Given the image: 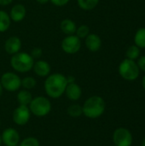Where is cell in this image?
Returning a JSON list of instances; mask_svg holds the SVG:
<instances>
[{"label": "cell", "mask_w": 145, "mask_h": 146, "mask_svg": "<svg viewBox=\"0 0 145 146\" xmlns=\"http://www.w3.org/2000/svg\"><path fill=\"white\" fill-rule=\"evenodd\" d=\"M67 86V77L60 73L49 74L46 77L44 84L46 95L53 99L61 98L64 94Z\"/></svg>", "instance_id": "1"}, {"label": "cell", "mask_w": 145, "mask_h": 146, "mask_svg": "<svg viewBox=\"0 0 145 146\" xmlns=\"http://www.w3.org/2000/svg\"><path fill=\"white\" fill-rule=\"evenodd\" d=\"M106 104L104 99L100 96H91L88 98L83 106V115L89 119H97L103 115L105 111Z\"/></svg>", "instance_id": "2"}, {"label": "cell", "mask_w": 145, "mask_h": 146, "mask_svg": "<svg viewBox=\"0 0 145 146\" xmlns=\"http://www.w3.org/2000/svg\"><path fill=\"white\" fill-rule=\"evenodd\" d=\"M34 64V59L32 56L24 51H19L18 53L12 55L10 58L11 68L18 73L25 74L32 69Z\"/></svg>", "instance_id": "3"}, {"label": "cell", "mask_w": 145, "mask_h": 146, "mask_svg": "<svg viewBox=\"0 0 145 146\" xmlns=\"http://www.w3.org/2000/svg\"><path fill=\"white\" fill-rule=\"evenodd\" d=\"M32 115L37 117H44L51 111V102L50 99L44 96H38L32 99L28 105Z\"/></svg>", "instance_id": "4"}, {"label": "cell", "mask_w": 145, "mask_h": 146, "mask_svg": "<svg viewBox=\"0 0 145 146\" xmlns=\"http://www.w3.org/2000/svg\"><path fill=\"white\" fill-rule=\"evenodd\" d=\"M140 69L134 60L126 58L119 66V74L126 80L132 81L138 79L139 76Z\"/></svg>", "instance_id": "5"}, {"label": "cell", "mask_w": 145, "mask_h": 146, "mask_svg": "<svg viewBox=\"0 0 145 146\" xmlns=\"http://www.w3.org/2000/svg\"><path fill=\"white\" fill-rule=\"evenodd\" d=\"M0 83L3 89L9 92H17L21 87V79L14 72L3 73L1 76Z\"/></svg>", "instance_id": "6"}, {"label": "cell", "mask_w": 145, "mask_h": 146, "mask_svg": "<svg viewBox=\"0 0 145 146\" xmlns=\"http://www.w3.org/2000/svg\"><path fill=\"white\" fill-rule=\"evenodd\" d=\"M81 39L78 38L75 34L67 35L61 43L62 50L68 55H73L79 52L81 48Z\"/></svg>", "instance_id": "7"}, {"label": "cell", "mask_w": 145, "mask_h": 146, "mask_svg": "<svg viewBox=\"0 0 145 146\" xmlns=\"http://www.w3.org/2000/svg\"><path fill=\"white\" fill-rule=\"evenodd\" d=\"M113 142L115 146H131L132 144V134L126 128H117L113 133Z\"/></svg>", "instance_id": "8"}, {"label": "cell", "mask_w": 145, "mask_h": 146, "mask_svg": "<svg viewBox=\"0 0 145 146\" xmlns=\"http://www.w3.org/2000/svg\"><path fill=\"white\" fill-rule=\"evenodd\" d=\"M31 115L32 114L30 112L28 106L19 105L13 111L12 114L13 122L17 126H24L28 123Z\"/></svg>", "instance_id": "9"}, {"label": "cell", "mask_w": 145, "mask_h": 146, "mask_svg": "<svg viewBox=\"0 0 145 146\" xmlns=\"http://www.w3.org/2000/svg\"><path fill=\"white\" fill-rule=\"evenodd\" d=\"M2 143L5 146H16L19 145L21 137L18 131L12 127L4 129L1 134Z\"/></svg>", "instance_id": "10"}, {"label": "cell", "mask_w": 145, "mask_h": 146, "mask_svg": "<svg viewBox=\"0 0 145 146\" xmlns=\"http://www.w3.org/2000/svg\"><path fill=\"white\" fill-rule=\"evenodd\" d=\"M21 40L17 36H11L8 38L4 42V50L9 55H15L21 50Z\"/></svg>", "instance_id": "11"}, {"label": "cell", "mask_w": 145, "mask_h": 146, "mask_svg": "<svg viewBox=\"0 0 145 146\" xmlns=\"http://www.w3.org/2000/svg\"><path fill=\"white\" fill-rule=\"evenodd\" d=\"M9 15L11 21L18 23V22H21V21H23L24 18L26 17V9L23 4L17 3V4H15L11 8Z\"/></svg>", "instance_id": "12"}, {"label": "cell", "mask_w": 145, "mask_h": 146, "mask_svg": "<svg viewBox=\"0 0 145 146\" xmlns=\"http://www.w3.org/2000/svg\"><path fill=\"white\" fill-rule=\"evenodd\" d=\"M32 70L36 75L42 78H46L49 74H50L51 68L49 62L44 60H38L34 62Z\"/></svg>", "instance_id": "13"}, {"label": "cell", "mask_w": 145, "mask_h": 146, "mask_svg": "<svg viewBox=\"0 0 145 146\" xmlns=\"http://www.w3.org/2000/svg\"><path fill=\"white\" fill-rule=\"evenodd\" d=\"M64 94L70 101L76 102L82 96V89L76 82L70 83V84H68L65 89Z\"/></svg>", "instance_id": "14"}, {"label": "cell", "mask_w": 145, "mask_h": 146, "mask_svg": "<svg viewBox=\"0 0 145 146\" xmlns=\"http://www.w3.org/2000/svg\"><path fill=\"white\" fill-rule=\"evenodd\" d=\"M85 44L90 51L96 52L102 47V39L97 34L90 33V34L85 38Z\"/></svg>", "instance_id": "15"}, {"label": "cell", "mask_w": 145, "mask_h": 146, "mask_svg": "<svg viewBox=\"0 0 145 146\" xmlns=\"http://www.w3.org/2000/svg\"><path fill=\"white\" fill-rule=\"evenodd\" d=\"M60 29L66 35H73V34H75L77 26H76V23L73 20L66 18L61 21Z\"/></svg>", "instance_id": "16"}, {"label": "cell", "mask_w": 145, "mask_h": 146, "mask_svg": "<svg viewBox=\"0 0 145 146\" xmlns=\"http://www.w3.org/2000/svg\"><path fill=\"white\" fill-rule=\"evenodd\" d=\"M16 98H17V102H18L19 105L28 106L33 98H32V93L28 90L22 89V90H19Z\"/></svg>", "instance_id": "17"}, {"label": "cell", "mask_w": 145, "mask_h": 146, "mask_svg": "<svg viewBox=\"0 0 145 146\" xmlns=\"http://www.w3.org/2000/svg\"><path fill=\"white\" fill-rule=\"evenodd\" d=\"M11 20L9 15L4 10H0V33L6 32L9 28Z\"/></svg>", "instance_id": "18"}, {"label": "cell", "mask_w": 145, "mask_h": 146, "mask_svg": "<svg viewBox=\"0 0 145 146\" xmlns=\"http://www.w3.org/2000/svg\"><path fill=\"white\" fill-rule=\"evenodd\" d=\"M100 0H77L78 3V6L85 11H89V10H92L94 9Z\"/></svg>", "instance_id": "19"}, {"label": "cell", "mask_w": 145, "mask_h": 146, "mask_svg": "<svg viewBox=\"0 0 145 146\" xmlns=\"http://www.w3.org/2000/svg\"><path fill=\"white\" fill-rule=\"evenodd\" d=\"M134 41L135 45H137L138 48H145V27H142L138 29L134 36Z\"/></svg>", "instance_id": "20"}, {"label": "cell", "mask_w": 145, "mask_h": 146, "mask_svg": "<svg viewBox=\"0 0 145 146\" xmlns=\"http://www.w3.org/2000/svg\"><path fill=\"white\" fill-rule=\"evenodd\" d=\"M67 113L69 116L73 118L79 117L83 115L82 106H80L79 104H73L67 109Z\"/></svg>", "instance_id": "21"}, {"label": "cell", "mask_w": 145, "mask_h": 146, "mask_svg": "<svg viewBox=\"0 0 145 146\" xmlns=\"http://www.w3.org/2000/svg\"><path fill=\"white\" fill-rule=\"evenodd\" d=\"M36 85H37V81L35 78L32 76H26L21 79V86L23 87V89L29 91L31 89H33L36 86Z\"/></svg>", "instance_id": "22"}, {"label": "cell", "mask_w": 145, "mask_h": 146, "mask_svg": "<svg viewBox=\"0 0 145 146\" xmlns=\"http://www.w3.org/2000/svg\"><path fill=\"white\" fill-rule=\"evenodd\" d=\"M139 55L140 48H138L137 45H131L126 52V58L130 60H136L137 58L139 57Z\"/></svg>", "instance_id": "23"}, {"label": "cell", "mask_w": 145, "mask_h": 146, "mask_svg": "<svg viewBox=\"0 0 145 146\" xmlns=\"http://www.w3.org/2000/svg\"><path fill=\"white\" fill-rule=\"evenodd\" d=\"M90 34V27L87 25H80L79 27H77L75 35L79 38L80 39L85 38Z\"/></svg>", "instance_id": "24"}, {"label": "cell", "mask_w": 145, "mask_h": 146, "mask_svg": "<svg viewBox=\"0 0 145 146\" xmlns=\"http://www.w3.org/2000/svg\"><path fill=\"white\" fill-rule=\"evenodd\" d=\"M18 146H40V143L37 138L34 137H27L22 139Z\"/></svg>", "instance_id": "25"}, {"label": "cell", "mask_w": 145, "mask_h": 146, "mask_svg": "<svg viewBox=\"0 0 145 146\" xmlns=\"http://www.w3.org/2000/svg\"><path fill=\"white\" fill-rule=\"evenodd\" d=\"M43 54V50L40 47H35L32 50L30 55L32 56V57L35 60V59H38L42 56Z\"/></svg>", "instance_id": "26"}, {"label": "cell", "mask_w": 145, "mask_h": 146, "mask_svg": "<svg viewBox=\"0 0 145 146\" xmlns=\"http://www.w3.org/2000/svg\"><path fill=\"white\" fill-rule=\"evenodd\" d=\"M70 0H50V2L56 7H63L69 3Z\"/></svg>", "instance_id": "27"}, {"label": "cell", "mask_w": 145, "mask_h": 146, "mask_svg": "<svg viewBox=\"0 0 145 146\" xmlns=\"http://www.w3.org/2000/svg\"><path fill=\"white\" fill-rule=\"evenodd\" d=\"M139 69H141L142 71L145 72V56H141L140 58H138V61L137 62Z\"/></svg>", "instance_id": "28"}, {"label": "cell", "mask_w": 145, "mask_h": 146, "mask_svg": "<svg viewBox=\"0 0 145 146\" xmlns=\"http://www.w3.org/2000/svg\"><path fill=\"white\" fill-rule=\"evenodd\" d=\"M12 2H13V0H0V5L7 6V5H9Z\"/></svg>", "instance_id": "29"}, {"label": "cell", "mask_w": 145, "mask_h": 146, "mask_svg": "<svg viewBox=\"0 0 145 146\" xmlns=\"http://www.w3.org/2000/svg\"><path fill=\"white\" fill-rule=\"evenodd\" d=\"M67 77V81H68V84H70V83H73L75 82V77L73 76V75H69V76H66Z\"/></svg>", "instance_id": "30"}, {"label": "cell", "mask_w": 145, "mask_h": 146, "mask_svg": "<svg viewBox=\"0 0 145 146\" xmlns=\"http://www.w3.org/2000/svg\"><path fill=\"white\" fill-rule=\"evenodd\" d=\"M36 1H37V3H38L40 4H45L50 2V0H36Z\"/></svg>", "instance_id": "31"}, {"label": "cell", "mask_w": 145, "mask_h": 146, "mask_svg": "<svg viewBox=\"0 0 145 146\" xmlns=\"http://www.w3.org/2000/svg\"><path fill=\"white\" fill-rule=\"evenodd\" d=\"M142 84H143V87H144V89L145 90V75H144V77L143 78V81H142Z\"/></svg>", "instance_id": "32"}, {"label": "cell", "mask_w": 145, "mask_h": 146, "mask_svg": "<svg viewBox=\"0 0 145 146\" xmlns=\"http://www.w3.org/2000/svg\"><path fill=\"white\" fill-rule=\"evenodd\" d=\"M3 87H2V86H1V83H0V98H1V96H2V94H3Z\"/></svg>", "instance_id": "33"}, {"label": "cell", "mask_w": 145, "mask_h": 146, "mask_svg": "<svg viewBox=\"0 0 145 146\" xmlns=\"http://www.w3.org/2000/svg\"><path fill=\"white\" fill-rule=\"evenodd\" d=\"M141 145L142 146H145V138L143 139V141H142V144H141Z\"/></svg>", "instance_id": "34"}, {"label": "cell", "mask_w": 145, "mask_h": 146, "mask_svg": "<svg viewBox=\"0 0 145 146\" xmlns=\"http://www.w3.org/2000/svg\"><path fill=\"white\" fill-rule=\"evenodd\" d=\"M2 144L3 143H2V139H1V134H0V146L2 145Z\"/></svg>", "instance_id": "35"}, {"label": "cell", "mask_w": 145, "mask_h": 146, "mask_svg": "<svg viewBox=\"0 0 145 146\" xmlns=\"http://www.w3.org/2000/svg\"><path fill=\"white\" fill-rule=\"evenodd\" d=\"M0 127H1V121H0Z\"/></svg>", "instance_id": "36"}, {"label": "cell", "mask_w": 145, "mask_h": 146, "mask_svg": "<svg viewBox=\"0 0 145 146\" xmlns=\"http://www.w3.org/2000/svg\"><path fill=\"white\" fill-rule=\"evenodd\" d=\"M110 146H115V145H110Z\"/></svg>", "instance_id": "37"}, {"label": "cell", "mask_w": 145, "mask_h": 146, "mask_svg": "<svg viewBox=\"0 0 145 146\" xmlns=\"http://www.w3.org/2000/svg\"><path fill=\"white\" fill-rule=\"evenodd\" d=\"M1 146H2V145H1ZM3 146H5V145H3Z\"/></svg>", "instance_id": "38"}, {"label": "cell", "mask_w": 145, "mask_h": 146, "mask_svg": "<svg viewBox=\"0 0 145 146\" xmlns=\"http://www.w3.org/2000/svg\"><path fill=\"white\" fill-rule=\"evenodd\" d=\"M16 146H18V145H16Z\"/></svg>", "instance_id": "39"}]
</instances>
